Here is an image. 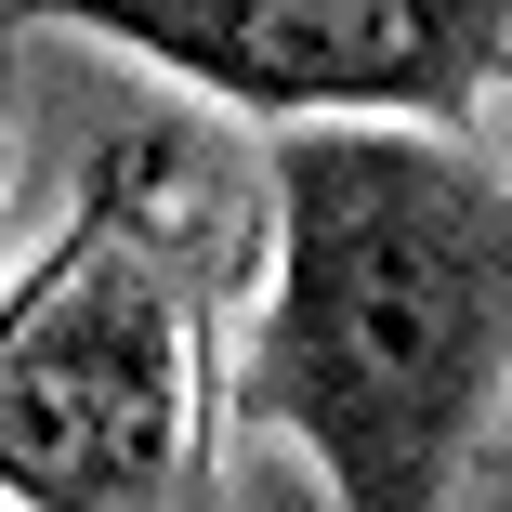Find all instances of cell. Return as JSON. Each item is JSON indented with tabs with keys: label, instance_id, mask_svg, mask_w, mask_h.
<instances>
[{
	"label": "cell",
	"instance_id": "cell-4",
	"mask_svg": "<svg viewBox=\"0 0 512 512\" xmlns=\"http://www.w3.org/2000/svg\"><path fill=\"white\" fill-rule=\"evenodd\" d=\"M0 184H14V106H0Z\"/></svg>",
	"mask_w": 512,
	"mask_h": 512
},
{
	"label": "cell",
	"instance_id": "cell-3",
	"mask_svg": "<svg viewBox=\"0 0 512 512\" xmlns=\"http://www.w3.org/2000/svg\"><path fill=\"white\" fill-rule=\"evenodd\" d=\"M27 27H92L106 53H145L158 79H197L211 106L289 132V119H473L512 92V0H0Z\"/></svg>",
	"mask_w": 512,
	"mask_h": 512
},
{
	"label": "cell",
	"instance_id": "cell-2",
	"mask_svg": "<svg viewBox=\"0 0 512 512\" xmlns=\"http://www.w3.org/2000/svg\"><path fill=\"white\" fill-rule=\"evenodd\" d=\"M224 329L197 263L106 171L0 289V499L14 512H211Z\"/></svg>",
	"mask_w": 512,
	"mask_h": 512
},
{
	"label": "cell",
	"instance_id": "cell-1",
	"mask_svg": "<svg viewBox=\"0 0 512 512\" xmlns=\"http://www.w3.org/2000/svg\"><path fill=\"white\" fill-rule=\"evenodd\" d=\"M276 289L224 368L250 434L329 473V512H447L512 394V184L421 119H289Z\"/></svg>",
	"mask_w": 512,
	"mask_h": 512
}]
</instances>
